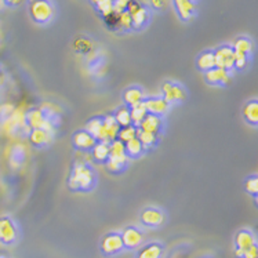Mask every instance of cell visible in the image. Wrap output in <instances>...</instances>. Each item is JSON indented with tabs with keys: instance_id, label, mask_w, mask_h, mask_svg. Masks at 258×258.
I'll return each instance as SVG.
<instances>
[{
	"instance_id": "obj_22",
	"label": "cell",
	"mask_w": 258,
	"mask_h": 258,
	"mask_svg": "<svg viewBox=\"0 0 258 258\" xmlns=\"http://www.w3.org/2000/svg\"><path fill=\"white\" fill-rule=\"evenodd\" d=\"M163 246L159 243H149L138 251L136 258H162Z\"/></svg>"
},
{
	"instance_id": "obj_44",
	"label": "cell",
	"mask_w": 258,
	"mask_h": 258,
	"mask_svg": "<svg viewBox=\"0 0 258 258\" xmlns=\"http://www.w3.org/2000/svg\"><path fill=\"white\" fill-rule=\"evenodd\" d=\"M5 6H6V2H5V0H0V10H2V9H3Z\"/></svg>"
},
{
	"instance_id": "obj_31",
	"label": "cell",
	"mask_w": 258,
	"mask_h": 258,
	"mask_svg": "<svg viewBox=\"0 0 258 258\" xmlns=\"http://www.w3.org/2000/svg\"><path fill=\"white\" fill-rule=\"evenodd\" d=\"M101 128H102V119H100V117H93V119H90V120L87 121L85 130L89 133V134H91V136L98 141Z\"/></svg>"
},
{
	"instance_id": "obj_2",
	"label": "cell",
	"mask_w": 258,
	"mask_h": 258,
	"mask_svg": "<svg viewBox=\"0 0 258 258\" xmlns=\"http://www.w3.org/2000/svg\"><path fill=\"white\" fill-rule=\"evenodd\" d=\"M54 5L50 0H29V16L36 24H48L54 18Z\"/></svg>"
},
{
	"instance_id": "obj_26",
	"label": "cell",
	"mask_w": 258,
	"mask_h": 258,
	"mask_svg": "<svg viewBox=\"0 0 258 258\" xmlns=\"http://www.w3.org/2000/svg\"><path fill=\"white\" fill-rule=\"evenodd\" d=\"M148 115V111L145 105H144V102L141 104H138V105H134L130 108V116H132V124L133 126L138 127L143 120L147 117Z\"/></svg>"
},
{
	"instance_id": "obj_45",
	"label": "cell",
	"mask_w": 258,
	"mask_h": 258,
	"mask_svg": "<svg viewBox=\"0 0 258 258\" xmlns=\"http://www.w3.org/2000/svg\"><path fill=\"white\" fill-rule=\"evenodd\" d=\"M254 201H255V203H257V206H258V195L254 196Z\"/></svg>"
},
{
	"instance_id": "obj_20",
	"label": "cell",
	"mask_w": 258,
	"mask_h": 258,
	"mask_svg": "<svg viewBox=\"0 0 258 258\" xmlns=\"http://www.w3.org/2000/svg\"><path fill=\"white\" fill-rule=\"evenodd\" d=\"M243 117L251 126H258V100H251L243 106Z\"/></svg>"
},
{
	"instance_id": "obj_39",
	"label": "cell",
	"mask_w": 258,
	"mask_h": 258,
	"mask_svg": "<svg viewBox=\"0 0 258 258\" xmlns=\"http://www.w3.org/2000/svg\"><path fill=\"white\" fill-rule=\"evenodd\" d=\"M243 258H258V243L251 247H248L247 250H244Z\"/></svg>"
},
{
	"instance_id": "obj_11",
	"label": "cell",
	"mask_w": 258,
	"mask_h": 258,
	"mask_svg": "<svg viewBox=\"0 0 258 258\" xmlns=\"http://www.w3.org/2000/svg\"><path fill=\"white\" fill-rule=\"evenodd\" d=\"M144 105L147 108L148 113H151V115H156V116H162L164 113H167L170 108V104L167 101L164 100L163 97L160 98V97H152V98H145L144 101Z\"/></svg>"
},
{
	"instance_id": "obj_10",
	"label": "cell",
	"mask_w": 258,
	"mask_h": 258,
	"mask_svg": "<svg viewBox=\"0 0 258 258\" xmlns=\"http://www.w3.org/2000/svg\"><path fill=\"white\" fill-rule=\"evenodd\" d=\"M120 235H121V239H123L124 248H130V250L140 247V244H141L144 240L143 232L134 227L126 228L124 231L121 232Z\"/></svg>"
},
{
	"instance_id": "obj_30",
	"label": "cell",
	"mask_w": 258,
	"mask_h": 258,
	"mask_svg": "<svg viewBox=\"0 0 258 258\" xmlns=\"http://www.w3.org/2000/svg\"><path fill=\"white\" fill-rule=\"evenodd\" d=\"M137 127L133 126H126V127H120V130H119V134H117V140H120L121 143H128V141H132L134 138H137Z\"/></svg>"
},
{
	"instance_id": "obj_41",
	"label": "cell",
	"mask_w": 258,
	"mask_h": 258,
	"mask_svg": "<svg viewBox=\"0 0 258 258\" xmlns=\"http://www.w3.org/2000/svg\"><path fill=\"white\" fill-rule=\"evenodd\" d=\"M243 253H244V250H240V248H235V257H236V258H243Z\"/></svg>"
},
{
	"instance_id": "obj_40",
	"label": "cell",
	"mask_w": 258,
	"mask_h": 258,
	"mask_svg": "<svg viewBox=\"0 0 258 258\" xmlns=\"http://www.w3.org/2000/svg\"><path fill=\"white\" fill-rule=\"evenodd\" d=\"M6 5L11 6V7H17V6H21L24 5V2L25 0H5Z\"/></svg>"
},
{
	"instance_id": "obj_43",
	"label": "cell",
	"mask_w": 258,
	"mask_h": 258,
	"mask_svg": "<svg viewBox=\"0 0 258 258\" xmlns=\"http://www.w3.org/2000/svg\"><path fill=\"white\" fill-rule=\"evenodd\" d=\"M3 80H5V74H3V71L0 69V83H2Z\"/></svg>"
},
{
	"instance_id": "obj_28",
	"label": "cell",
	"mask_w": 258,
	"mask_h": 258,
	"mask_svg": "<svg viewBox=\"0 0 258 258\" xmlns=\"http://www.w3.org/2000/svg\"><path fill=\"white\" fill-rule=\"evenodd\" d=\"M137 138L140 140V143L143 144L144 149L155 147L156 143H158V136H156V134L143 132V130H140V128L137 130Z\"/></svg>"
},
{
	"instance_id": "obj_15",
	"label": "cell",
	"mask_w": 258,
	"mask_h": 258,
	"mask_svg": "<svg viewBox=\"0 0 258 258\" xmlns=\"http://www.w3.org/2000/svg\"><path fill=\"white\" fill-rule=\"evenodd\" d=\"M46 120H47V116L42 108H33L29 112H27V115H25V121L32 130L33 128H43Z\"/></svg>"
},
{
	"instance_id": "obj_37",
	"label": "cell",
	"mask_w": 258,
	"mask_h": 258,
	"mask_svg": "<svg viewBox=\"0 0 258 258\" xmlns=\"http://www.w3.org/2000/svg\"><path fill=\"white\" fill-rule=\"evenodd\" d=\"M132 3V0H113V10L116 14H121L128 9V5Z\"/></svg>"
},
{
	"instance_id": "obj_21",
	"label": "cell",
	"mask_w": 258,
	"mask_h": 258,
	"mask_svg": "<svg viewBox=\"0 0 258 258\" xmlns=\"http://www.w3.org/2000/svg\"><path fill=\"white\" fill-rule=\"evenodd\" d=\"M90 152H91V158L94 159L97 163H106V160L109 159V143L97 141Z\"/></svg>"
},
{
	"instance_id": "obj_3",
	"label": "cell",
	"mask_w": 258,
	"mask_h": 258,
	"mask_svg": "<svg viewBox=\"0 0 258 258\" xmlns=\"http://www.w3.org/2000/svg\"><path fill=\"white\" fill-rule=\"evenodd\" d=\"M18 239V228L10 217H0V243L14 244Z\"/></svg>"
},
{
	"instance_id": "obj_12",
	"label": "cell",
	"mask_w": 258,
	"mask_h": 258,
	"mask_svg": "<svg viewBox=\"0 0 258 258\" xmlns=\"http://www.w3.org/2000/svg\"><path fill=\"white\" fill-rule=\"evenodd\" d=\"M206 82L210 83L213 86H225L231 82V74L229 71L221 68H213L210 71H207L205 74Z\"/></svg>"
},
{
	"instance_id": "obj_1",
	"label": "cell",
	"mask_w": 258,
	"mask_h": 258,
	"mask_svg": "<svg viewBox=\"0 0 258 258\" xmlns=\"http://www.w3.org/2000/svg\"><path fill=\"white\" fill-rule=\"evenodd\" d=\"M68 184L72 190H90L95 184L94 171L89 164L76 162L72 174L69 177Z\"/></svg>"
},
{
	"instance_id": "obj_4",
	"label": "cell",
	"mask_w": 258,
	"mask_h": 258,
	"mask_svg": "<svg viewBox=\"0 0 258 258\" xmlns=\"http://www.w3.org/2000/svg\"><path fill=\"white\" fill-rule=\"evenodd\" d=\"M128 14L132 17L133 28L134 29H141L148 24L149 21V13H148L147 7H144L143 5H140L136 0H132V3L128 5Z\"/></svg>"
},
{
	"instance_id": "obj_13",
	"label": "cell",
	"mask_w": 258,
	"mask_h": 258,
	"mask_svg": "<svg viewBox=\"0 0 258 258\" xmlns=\"http://www.w3.org/2000/svg\"><path fill=\"white\" fill-rule=\"evenodd\" d=\"M72 141H74V145L76 149L86 151V152L91 151L95 143H97V140L91 134L86 132V130H79V132L75 133L74 137H72Z\"/></svg>"
},
{
	"instance_id": "obj_17",
	"label": "cell",
	"mask_w": 258,
	"mask_h": 258,
	"mask_svg": "<svg viewBox=\"0 0 258 258\" xmlns=\"http://www.w3.org/2000/svg\"><path fill=\"white\" fill-rule=\"evenodd\" d=\"M162 127H163V120H162L160 116L148 113L147 117L143 120V123L138 126V128L143 130V132L152 133V134H156V136H158L159 133H160V130H162Z\"/></svg>"
},
{
	"instance_id": "obj_18",
	"label": "cell",
	"mask_w": 258,
	"mask_h": 258,
	"mask_svg": "<svg viewBox=\"0 0 258 258\" xmlns=\"http://www.w3.org/2000/svg\"><path fill=\"white\" fill-rule=\"evenodd\" d=\"M254 244H257V237L253 232L248 229H242L235 235V246L240 250H247Z\"/></svg>"
},
{
	"instance_id": "obj_16",
	"label": "cell",
	"mask_w": 258,
	"mask_h": 258,
	"mask_svg": "<svg viewBox=\"0 0 258 258\" xmlns=\"http://www.w3.org/2000/svg\"><path fill=\"white\" fill-rule=\"evenodd\" d=\"M53 137L54 134L43 130V128H33L29 133V141H31L33 147L36 148H43L48 145V144L53 141Z\"/></svg>"
},
{
	"instance_id": "obj_24",
	"label": "cell",
	"mask_w": 258,
	"mask_h": 258,
	"mask_svg": "<svg viewBox=\"0 0 258 258\" xmlns=\"http://www.w3.org/2000/svg\"><path fill=\"white\" fill-rule=\"evenodd\" d=\"M232 48L236 51V53H242V54H246V55H250V54L253 53L254 50V44L251 42V39H248L246 36H242V37H237L235 43H233V46Z\"/></svg>"
},
{
	"instance_id": "obj_33",
	"label": "cell",
	"mask_w": 258,
	"mask_h": 258,
	"mask_svg": "<svg viewBox=\"0 0 258 258\" xmlns=\"http://www.w3.org/2000/svg\"><path fill=\"white\" fill-rule=\"evenodd\" d=\"M95 9H97V11H98L104 18H106V17H109L111 14L115 13V10H113V0H104L102 3H100L98 6H95Z\"/></svg>"
},
{
	"instance_id": "obj_32",
	"label": "cell",
	"mask_w": 258,
	"mask_h": 258,
	"mask_svg": "<svg viewBox=\"0 0 258 258\" xmlns=\"http://www.w3.org/2000/svg\"><path fill=\"white\" fill-rule=\"evenodd\" d=\"M128 159H112L109 158L106 160V169L111 173H120L121 170L127 166Z\"/></svg>"
},
{
	"instance_id": "obj_14",
	"label": "cell",
	"mask_w": 258,
	"mask_h": 258,
	"mask_svg": "<svg viewBox=\"0 0 258 258\" xmlns=\"http://www.w3.org/2000/svg\"><path fill=\"white\" fill-rule=\"evenodd\" d=\"M174 7L182 21H189L196 11L195 2L192 0H174Z\"/></svg>"
},
{
	"instance_id": "obj_36",
	"label": "cell",
	"mask_w": 258,
	"mask_h": 258,
	"mask_svg": "<svg viewBox=\"0 0 258 258\" xmlns=\"http://www.w3.org/2000/svg\"><path fill=\"white\" fill-rule=\"evenodd\" d=\"M248 63V55L242 53H236L235 51V69H239V71H242L247 67Z\"/></svg>"
},
{
	"instance_id": "obj_23",
	"label": "cell",
	"mask_w": 258,
	"mask_h": 258,
	"mask_svg": "<svg viewBox=\"0 0 258 258\" xmlns=\"http://www.w3.org/2000/svg\"><path fill=\"white\" fill-rule=\"evenodd\" d=\"M196 67L202 72H207L210 69L216 68V59H214V51H203L196 59Z\"/></svg>"
},
{
	"instance_id": "obj_35",
	"label": "cell",
	"mask_w": 258,
	"mask_h": 258,
	"mask_svg": "<svg viewBox=\"0 0 258 258\" xmlns=\"http://www.w3.org/2000/svg\"><path fill=\"white\" fill-rule=\"evenodd\" d=\"M119 28L124 29V31H128L133 28V22H132V17L128 14V11H124L119 14Z\"/></svg>"
},
{
	"instance_id": "obj_34",
	"label": "cell",
	"mask_w": 258,
	"mask_h": 258,
	"mask_svg": "<svg viewBox=\"0 0 258 258\" xmlns=\"http://www.w3.org/2000/svg\"><path fill=\"white\" fill-rule=\"evenodd\" d=\"M244 189L250 195H258V175H251L244 181Z\"/></svg>"
},
{
	"instance_id": "obj_5",
	"label": "cell",
	"mask_w": 258,
	"mask_h": 258,
	"mask_svg": "<svg viewBox=\"0 0 258 258\" xmlns=\"http://www.w3.org/2000/svg\"><path fill=\"white\" fill-rule=\"evenodd\" d=\"M214 59L217 68L232 71L235 68V50L232 46H221L214 51Z\"/></svg>"
},
{
	"instance_id": "obj_25",
	"label": "cell",
	"mask_w": 258,
	"mask_h": 258,
	"mask_svg": "<svg viewBox=\"0 0 258 258\" xmlns=\"http://www.w3.org/2000/svg\"><path fill=\"white\" fill-rule=\"evenodd\" d=\"M109 158L112 159H128L126 153V144L120 140H113L109 143Z\"/></svg>"
},
{
	"instance_id": "obj_6",
	"label": "cell",
	"mask_w": 258,
	"mask_h": 258,
	"mask_svg": "<svg viewBox=\"0 0 258 258\" xmlns=\"http://www.w3.org/2000/svg\"><path fill=\"white\" fill-rule=\"evenodd\" d=\"M124 248L120 233H108L101 240V251L105 255H115Z\"/></svg>"
},
{
	"instance_id": "obj_46",
	"label": "cell",
	"mask_w": 258,
	"mask_h": 258,
	"mask_svg": "<svg viewBox=\"0 0 258 258\" xmlns=\"http://www.w3.org/2000/svg\"><path fill=\"white\" fill-rule=\"evenodd\" d=\"M0 258H6L5 255H3V254H0Z\"/></svg>"
},
{
	"instance_id": "obj_38",
	"label": "cell",
	"mask_w": 258,
	"mask_h": 258,
	"mask_svg": "<svg viewBox=\"0 0 258 258\" xmlns=\"http://www.w3.org/2000/svg\"><path fill=\"white\" fill-rule=\"evenodd\" d=\"M169 5V0H151V6H152V9L158 11L164 10L166 7Z\"/></svg>"
},
{
	"instance_id": "obj_8",
	"label": "cell",
	"mask_w": 258,
	"mask_h": 258,
	"mask_svg": "<svg viewBox=\"0 0 258 258\" xmlns=\"http://www.w3.org/2000/svg\"><path fill=\"white\" fill-rule=\"evenodd\" d=\"M119 130H120V126L117 124V121L115 120L113 115L106 116L105 119H102V128H101L98 141L112 143L113 140L117 138Z\"/></svg>"
},
{
	"instance_id": "obj_29",
	"label": "cell",
	"mask_w": 258,
	"mask_h": 258,
	"mask_svg": "<svg viewBox=\"0 0 258 258\" xmlns=\"http://www.w3.org/2000/svg\"><path fill=\"white\" fill-rule=\"evenodd\" d=\"M144 152V147L143 144L140 143L138 138H134L132 141L126 143V153L128 158H138L141 156Z\"/></svg>"
},
{
	"instance_id": "obj_27",
	"label": "cell",
	"mask_w": 258,
	"mask_h": 258,
	"mask_svg": "<svg viewBox=\"0 0 258 258\" xmlns=\"http://www.w3.org/2000/svg\"><path fill=\"white\" fill-rule=\"evenodd\" d=\"M115 120L120 127H126L132 124V116H130V108L128 106H120L115 112Z\"/></svg>"
},
{
	"instance_id": "obj_7",
	"label": "cell",
	"mask_w": 258,
	"mask_h": 258,
	"mask_svg": "<svg viewBox=\"0 0 258 258\" xmlns=\"http://www.w3.org/2000/svg\"><path fill=\"white\" fill-rule=\"evenodd\" d=\"M162 93H163V98L169 104H178V102H182L186 98V91L178 83L166 82L163 87H162Z\"/></svg>"
},
{
	"instance_id": "obj_9",
	"label": "cell",
	"mask_w": 258,
	"mask_h": 258,
	"mask_svg": "<svg viewBox=\"0 0 258 258\" xmlns=\"http://www.w3.org/2000/svg\"><path fill=\"white\" fill-rule=\"evenodd\" d=\"M166 220L164 213L159 209H153V207H148L141 213V222L145 227L149 228H158Z\"/></svg>"
},
{
	"instance_id": "obj_19",
	"label": "cell",
	"mask_w": 258,
	"mask_h": 258,
	"mask_svg": "<svg viewBox=\"0 0 258 258\" xmlns=\"http://www.w3.org/2000/svg\"><path fill=\"white\" fill-rule=\"evenodd\" d=\"M123 101L128 108H132L134 105H138L145 101V95L144 91L138 87H128V89L123 93Z\"/></svg>"
},
{
	"instance_id": "obj_42",
	"label": "cell",
	"mask_w": 258,
	"mask_h": 258,
	"mask_svg": "<svg viewBox=\"0 0 258 258\" xmlns=\"http://www.w3.org/2000/svg\"><path fill=\"white\" fill-rule=\"evenodd\" d=\"M90 2H91V3H93V5H94V6H98V5H100V3H102L104 0H90Z\"/></svg>"
},
{
	"instance_id": "obj_47",
	"label": "cell",
	"mask_w": 258,
	"mask_h": 258,
	"mask_svg": "<svg viewBox=\"0 0 258 258\" xmlns=\"http://www.w3.org/2000/svg\"><path fill=\"white\" fill-rule=\"evenodd\" d=\"M192 2H196V0H192Z\"/></svg>"
}]
</instances>
